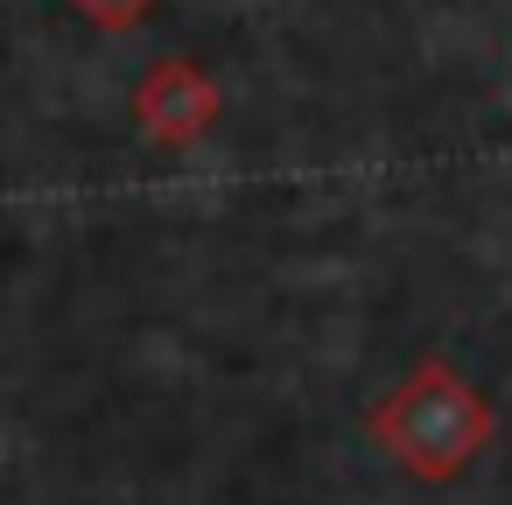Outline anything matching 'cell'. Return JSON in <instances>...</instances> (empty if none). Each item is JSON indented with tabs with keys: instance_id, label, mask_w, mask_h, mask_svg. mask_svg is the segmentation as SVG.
Wrapping results in <instances>:
<instances>
[{
	"instance_id": "obj_1",
	"label": "cell",
	"mask_w": 512,
	"mask_h": 505,
	"mask_svg": "<svg viewBox=\"0 0 512 505\" xmlns=\"http://www.w3.org/2000/svg\"><path fill=\"white\" fill-rule=\"evenodd\" d=\"M372 442L407 470V477H421V484H449V477H463L477 456H484V442H491V400L456 372V365H442V358H421L379 407H372Z\"/></svg>"
},
{
	"instance_id": "obj_2",
	"label": "cell",
	"mask_w": 512,
	"mask_h": 505,
	"mask_svg": "<svg viewBox=\"0 0 512 505\" xmlns=\"http://www.w3.org/2000/svg\"><path fill=\"white\" fill-rule=\"evenodd\" d=\"M134 120H141V134H148L155 148H197V141L211 134V120H218V85H211L190 57H169V64H155V71L141 78Z\"/></svg>"
},
{
	"instance_id": "obj_3",
	"label": "cell",
	"mask_w": 512,
	"mask_h": 505,
	"mask_svg": "<svg viewBox=\"0 0 512 505\" xmlns=\"http://www.w3.org/2000/svg\"><path fill=\"white\" fill-rule=\"evenodd\" d=\"M71 8H78L92 29H141L155 0H71Z\"/></svg>"
}]
</instances>
